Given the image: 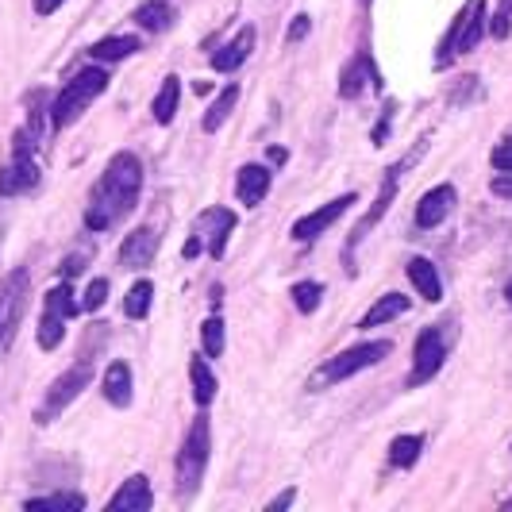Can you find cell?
<instances>
[{
	"mask_svg": "<svg viewBox=\"0 0 512 512\" xmlns=\"http://www.w3.org/2000/svg\"><path fill=\"white\" fill-rule=\"evenodd\" d=\"M405 166H409V162H401L397 170H389V178H385V185H382V193H378V201H374V208L366 212V220H362L359 228H355V235H351V243H347V258H351V251H355V243H359L362 235H366V231H370L374 224H378V220H382V212L389 208V201L397 197V174H401Z\"/></svg>",
	"mask_w": 512,
	"mask_h": 512,
	"instance_id": "obj_18",
	"label": "cell"
},
{
	"mask_svg": "<svg viewBox=\"0 0 512 512\" xmlns=\"http://www.w3.org/2000/svg\"><path fill=\"white\" fill-rule=\"evenodd\" d=\"M104 401L116 405V409H128L131 405V370L128 362H112L104 370Z\"/></svg>",
	"mask_w": 512,
	"mask_h": 512,
	"instance_id": "obj_20",
	"label": "cell"
},
{
	"mask_svg": "<svg viewBox=\"0 0 512 512\" xmlns=\"http://www.w3.org/2000/svg\"><path fill=\"white\" fill-rule=\"evenodd\" d=\"M297 501V489H285V493H278L274 501H270V509H289Z\"/></svg>",
	"mask_w": 512,
	"mask_h": 512,
	"instance_id": "obj_39",
	"label": "cell"
},
{
	"mask_svg": "<svg viewBox=\"0 0 512 512\" xmlns=\"http://www.w3.org/2000/svg\"><path fill=\"white\" fill-rule=\"evenodd\" d=\"M43 308L47 312H58V316H77L81 312V301H74V289L70 285H54L51 293H47V301H43Z\"/></svg>",
	"mask_w": 512,
	"mask_h": 512,
	"instance_id": "obj_30",
	"label": "cell"
},
{
	"mask_svg": "<svg viewBox=\"0 0 512 512\" xmlns=\"http://www.w3.org/2000/svg\"><path fill=\"white\" fill-rule=\"evenodd\" d=\"M486 31H489L486 0H466V8L459 12V20H455V27H451V35H447L443 47H439L436 66H447V58H455V54L474 51V47L482 43Z\"/></svg>",
	"mask_w": 512,
	"mask_h": 512,
	"instance_id": "obj_5",
	"label": "cell"
},
{
	"mask_svg": "<svg viewBox=\"0 0 512 512\" xmlns=\"http://www.w3.org/2000/svg\"><path fill=\"white\" fill-rule=\"evenodd\" d=\"M93 382V359H77L62 378H54L51 382V389H47V401L39 405V412H35V420L39 424H51L58 412L66 409L70 401H74L77 393L85 389V385Z\"/></svg>",
	"mask_w": 512,
	"mask_h": 512,
	"instance_id": "obj_7",
	"label": "cell"
},
{
	"mask_svg": "<svg viewBox=\"0 0 512 512\" xmlns=\"http://www.w3.org/2000/svg\"><path fill=\"white\" fill-rule=\"evenodd\" d=\"M208 447H212V432H208V416H197L193 420V428H189V436L181 443L178 451V493L181 501H189L197 486H201V478H205V466H208Z\"/></svg>",
	"mask_w": 512,
	"mask_h": 512,
	"instance_id": "obj_4",
	"label": "cell"
},
{
	"mask_svg": "<svg viewBox=\"0 0 512 512\" xmlns=\"http://www.w3.org/2000/svg\"><path fill=\"white\" fill-rule=\"evenodd\" d=\"M235 212L231 208H205L201 216H197V231H205L201 239H205L208 255L212 258H224V251H228V239L235 235Z\"/></svg>",
	"mask_w": 512,
	"mask_h": 512,
	"instance_id": "obj_11",
	"label": "cell"
},
{
	"mask_svg": "<svg viewBox=\"0 0 512 512\" xmlns=\"http://www.w3.org/2000/svg\"><path fill=\"white\" fill-rule=\"evenodd\" d=\"M27 297H31V274L20 266L0 282V351L12 347L16 328H20V320L27 312Z\"/></svg>",
	"mask_w": 512,
	"mask_h": 512,
	"instance_id": "obj_6",
	"label": "cell"
},
{
	"mask_svg": "<svg viewBox=\"0 0 512 512\" xmlns=\"http://www.w3.org/2000/svg\"><path fill=\"white\" fill-rule=\"evenodd\" d=\"M235 193H239L243 205H251V208H255L258 201H266V193H270V166H258V162L239 166V174H235Z\"/></svg>",
	"mask_w": 512,
	"mask_h": 512,
	"instance_id": "obj_17",
	"label": "cell"
},
{
	"mask_svg": "<svg viewBox=\"0 0 512 512\" xmlns=\"http://www.w3.org/2000/svg\"><path fill=\"white\" fill-rule=\"evenodd\" d=\"M235 101H239V85H228L216 101H212V108L205 112V120H201V128L212 135V131H220L224 124H228V116L235 112Z\"/></svg>",
	"mask_w": 512,
	"mask_h": 512,
	"instance_id": "obj_26",
	"label": "cell"
},
{
	"mask_svg": "<svg viewBox=\"0 0 512 512\" xmlns=\"http://www.w3.org/2000/svg\"><path fill=\"white\" fill-rule=\"evenodd\" d=\"M389 355H393V343H389V339H374V343L347 347V351H339L335 359H328L312 378H308V389H312V393H324V389H332V385L347 382L351 374L378 366V362L389 359Z\"/></svg>",
	"mask_w": 512,
	"mask_h": 512,
	"instance_id": "obj_2",
	"label": "cell"
},
{
	"mask_svg": "<svg viewBox=\"0 0 512 512\" xmlns=\"http://www.w3.org/2000/svg\"><path fill=\"white\" fill-rule=\"evenodd\" d=\"M135 24L143 27V31H151V35H158V31H166V27L174 24V8L166 0H147V4L135 8Z\"/></svg>",
	"mask_w": 512,
	"mask_h": 512,
	"instance_id": "obj_23",
	"label": "cell"
},
{
	"mask_svg": "<svg viewBox=\"0 0 512 512\" xmlns=\"http://www.w3.org/2000/svg\"><path fill=\"white\" fill-rule=\"evenodd\" d=\"M201 343H205L208 359H220L224 355V320L220 316H208L201 324Z\"/></svg>",
	"mask_w": 512,
	"mask_h": 512,
	"instance_id": "obj_31",
	"label": "cell"
},
{
	"mask_svg": "<svg viewBox=\"0 0 512 512\" xmlns=\"http://www.w3.org/2000/svg\"><path fill=\"white\" fill-rule=\"evenodd\" d=\"M189 382H193V401L208 409L212 401H216V374L208 370L205 359H193L189 362Z\"/></svg>",
	"mask_w": 512,
	"mask_h": 512,
	"instance_id": "obj_24",
	"label": "cell"
},
{
	"mask_svg": "<svg viewBox=\"0 0 512 512\" xmlns=\"http://www.w3.org/2000/svg\"><path fill=\"white\" fill-rule=\"evenodd\" d=\"M493 193L512 201V174H497V178H493Z\"/></svg>",
	"mask_w": 512,
	"mask_h": 512,
	"instance_id": "obj_37",
	"label": "cell"
},
{
	"mask_svg": "<svg viewBox=\"0 0 512 512\" xmlns=\"http://www.w3.org/2000/svg\"><path fill=\"white\" fill-rule=\"evenodd\" d=\"M27 509L35 512V509H70V512H77V509H85V497L81 493H51V497H31L27 501Z\"/></svg>",
	"mask_w": 512,
	"mask_h": 512,
	"instance_id": "obj_32",
	"label": "cell"
},
{
	"mask_svg": "<svg viewBox=\"0 0 512 512\" xmlns=\"http://www.w3.org/2000/svg\"><path fill=\"white\" fill-rule=\"evenodd\" d=\"M154 255H158V231L154 228H135L124 239V247H120V266L124 270H143V266H151Z\"/></svg>",
	"mask_w": 512,
	"mask_h": 512,
	"instance_id": "obj_13",
	"label": "cell"
},
{
	"mask_svg": "<svg viewBox=\"0 0 512 512\" xmlns=\"http://www.w3.org/2000/svg\"><path fill=\"white\" fill-rule=\"evenodd\" d=\"M139 189H143V162L131 151L112 154V162L104 166L101 181L89 197V208H85L89 231H108L112 224H120L139 201Z\"/></svg>",
	"mask_w": 512,
	"mask_h": 512,
	"instance_id": "obj_1",
	"label": "cell"
},
{
	"mask_svg": "<svg viewBox=\"0 0 512 512\" xmlns=\"http://www.w3.org/2000/svg\"><path fill=\"white\" fill-rule=\"evenodd\" d=\"M493 166H497L501 174H512V135H509V139H501V143L493 147Z\"/></svg>",
	"mask_w": 512,
	"mask_h": 512,
	"instance_id": "obj_36",
	"label": "cell"
},
{
	"mask_svg": "<svg viewBox=\"0 0 512 512\" xmlns=\"http://www.w3.org/2000/svg\"><path fill=\"white\" fill-rule=\"evenodd\" d=\"M409 282L416 285V293H420L428 305L443 301V282H439L436 266H432L428 258H409Z\"/></svg>",
	"mask_w": 512,
	"mask_h": 512,
	"instance_id": "obj_19",
	"label": "cell"
},
{
	"mask_svg": "<svg viewBox=\"0 0 512 512\" xmlns=\"http://www.w3.org/2000/svg\"><path fill=\"white\" fill-rule=\"evenodd\" d=\"M104 89H108V70H101V66H89V70H81V74L58 93V101H54V128H70L77 116L89 108V104L101 97Z\"/></svg>",
	"mask_w": 512,
	"mask_h": 512,
	"instance_id": "obj_3",
	"label": "cell"
},
{
	"mask_svg": "<svg viewBox=\"0 0 512 512\" xmlns=\"http://www.w3.org/2000/svg\"><path fill=\"white\" fill-rule=\"evenodd\" d=\"M505 301H509V305H512V282L505 285Z\"/></svg>",
	"mask_w": 512,
	"mask_h": 512,
	"instance_id": "obj_42",
	"label": "cell"
},
{
	"mask_svg": "<svg viewBox=\"0 0 512 512\" xmlns=\"http://www.w3.org/2000/svg\"><path fill=\"white\" fill-rule=\"evenodd\" d=\"M405 312H409V297H401V293H385V297H378V305L362 316V328H382V324L397 320V316H405Z\"/></svg>",
	"mask_w": 512,
	"mask_h": 512,
	"instance_id": "obj_21",
	"label": "cell"
},
{
	"mask_svg": "<svg viewBox=\"0 0 512 512\" xmlns=\"http://www.w3.org/2000/svg\"><path fill=\"white\" fill-rule=\"evenodd\" d=\"M366 81H370L374 89H382V74L374 70L370 54H359V58H351V62H347V70H343V77H339V97H343V101H355V97H362Z\"/></svg>",
	"mask_w": 512,
	"mask_h": 512,
	"instance_id": "obj_15",
	"label": "cell"
},
{
	"mask_svg": "<svg viewBox=\"0 0 512 512\" xmlns=\"http://www.w3.org/2000/svg\"><path fill=\"white\" fill-rule=\"evenodd\" d=\"M351 205H355V193H343V197L328 201L324 208H316V212L301 216V220L293 224V239H297V243H312V239H320V235L332 228L335 220H339Z\"/></svg>",
	"mask_w": 512,
	"mask_h": 512,
	"instance_id": "obj_10",
	"label": "cell"
},
{
	"mask_svg": "<svg viewBox=\"0 0 512 512\" xmlns=\"http://www.w3.org/2000/svg\"><path fill=\"white\" fill-rule=\"evenodd\" d=\"M420 455H424V436H397L389 443V466H397V470L416 466Z\"/></svg>",
	"mask_w": 512,
	"mask_h": 512,
	"instance_id": "obj_27",
	"label": "cell"
},
{
	"mask_svg": "<svg viewBox=\"0 0 512 512\" xmlns=\"http://www.w3.org/2000/svg\"><path fill=\"white\" fill-rule=\"evenodd\" d=\"M320 297H324V285L320 282L293 285V305L301 308V312H316V308H320Z\"/></svg>",
	"mask_w": 512,
	"mask_h": 512,
	"instance_id": "obj_33",
	"label": "cell"
},
{
	"mask_svg": "<svg viewBox=\"0 0 512 512\" xmlns=\"http://www.w3.org/2000/svg\"><path fill=\"white\" fill-rule=\"evenodd\" d=\"M178 101H181V81L174 74L162 81V89H158V97H154L151 112L158 124H174V112H178Z\"/></svg>",
	"mask_w": 512,
	"mask_h": 512,
	"instance_id": "obj_25",
	"label": "cell"
},
{
	"mask_svg": "<svg viewBox=\"0 0 512 512\" xmlns=\"http://www.w3.org/2000/svg\"><path fill=\"white\" fill-rule=\"evenodd\" d=\"M359 4H370V0H359Z\"/></svg>",
	"mask_w": 512,
	"mask_h": 512,
	"instance_id": "obj_43",
	"label": "cell"
},
{
	"mask_svg": "<svg viewBox=\"0 0 512 512\" xmlns=\"http://www.w3.org/2000/svg\"><path fill=\"white\" fill-rule=\"evenodd\" d=\"M104 301H108V278H93V282H89V289H85V301H81V308L97 312Z\"/></svg>",
	"mask_w": 512,
	"mask_h": 512,
	"instance_id": "obj_35",
	"label": "cell"
},
{
	"mask_svg": "<svg viewBox=\"0 0 512 512\" xmlns=\"http://www.w3.org/2000/svg\"><path fill=\"white\" fill-rule=\"evenodd\" d=\"M389 124H393V112H385V116H382V124L374 128V143H382V139H385V131H389Z\"/></svg>",
	"mask_w": 512,
	"mask_h": 512,
	"instance_id": "obj_41",
	"label": "cell"
},
{
	"mask_svg": "<svg viewBox=\"0 0 512 512\" xmlns=\"http://www.w3.org/2000/svg\"><path fill=\"white\" fill-rule=\"evenodd\" d=\"M443 359H447V335H443V328H424V332L416 335V343H412L409 385L432 382L443 370Z\"/></svg>",
	"mask_w": 512,
	"mask_h": 512,
	"instance_id": "obj_8",
	"label": "cell"
},
{
	"mask_svg": "<svg viewBox=\"0 0 512 512\" xmlns=\"http://www.w3.org/2000/svg\"><path fill=\"white\" fill-rule=\"evenodd\" d=\"M308 35V16H297L293 24H289V43H301Z\"/></svg>",
	"mask_w": 512,
	"mask_h": 512,
	"instance_id": "obj_38",
	"label": "cell"
},
{
	"mask_svg": "<svg viewBox=\"0 0 512 512\" xmlns=\"http://www.w3.org/2000/svg\"><path fill=\"white\" fill-rule=\"evenodd\" d=\"M35 181H39V166L31 158V143H27V135H16V158L0 174V193L4 197H16V193H27Z\"/></svg>",
	"mask_w": 512,
	"mask_h": 512,
	"instance_id": "obj_9",
	"label": "cell"
},
{
	"mask_svg": "<svg viewBox=\"0 0 512 512\" xmlns=\"http://www.w3.org/2000/svg\"><path fill=\"white\" fill-rule=\"evenodd\" d=\"M509 31H512V0H501L497 12H493V20H489V35L493 39H509Z\"/></svg>",
	"mask_w": 512,
	"mask_h": 512,
	"instance_id": "obj_34",
	"label": "cell"
},
{
	"mask_svg": "<svg viewBox=\"0 0 512 512\" xmlns=\"http://www.w3.org/2000/svg\"><path fill=\"white\" fill-rule=\"evenodd\" d=\"M135 51H139V39H135V35H108V39L89 47V54H93L97 62H124V58H131Z\"/></svg>",
	"mask_w": 512,
	"mask_h": 512,
	"instance_id": "obj_22",
	"label": "cell"
},
{
	"mask_svg": "<svg viewBox=\"0 0 512 512\" xmlns=\"http://www.w3.org/2000/svg\"><path fill=\"white\" fill-rule=\"evenodd\" d=\"M151 505H154L151 478H147V474H131L128 482L112 493L108 512H147Z\"/></svg>",
	"mask_w": 512,
	"mask_h": 512,
	"instance_id": "obj_14",
	"label": "cell"
},
{
	"mask_svg": "<svg viewBox=\"0 0 512 512\" xmlns=\"http://www.w3.org/2000/svg\"><path fill=\"white\" fill-rule=\"evenodd\" d=\"M62 4H66V0H35V12H39V16H51Z\"/></svg>",
	"mask_w": 512,
	"mask_h": 512,
	"instance_id": "obj_40",
	"label": "cell"
},
{
	"mask_svg": "<svg viewBox=\"0 0 512 512\" xmlns=\"http://www.w3.org/2000/svg\"><path fill=\"white\" fill-rule=\"evenodd\" d=\"M455 201H459L455 185H436V189H428V193L420 197V205H416V228H424V231L439 228V224L451 216Z\"/></svg>",
	"mask_w": 512,
	"mask_h": 512,
	"instance_id": "obj_12",
	"label": "cell"
},
{
	"mask_svg": "<svg viewBox=\"0 0 512 512\" xmlns=\"http://www.w3.org/2000/svg\"><path fill=\"white\" fill-rule=\"evenodd\" d=\"M151 297H154V285L143 278V282H135L128 289V297H124V312H128L131 320H143L147 312H151Z\"/></svg>",
	"mask_w": 512,
	"mask_h": 512,
	"instance_id": "obj_28",
	"label": "cell"
},
{
	"mask_svg": "<svg viewBox=\"0 0 512 512\" xmlns=\"http://www.w3.org/2000/svg\"><path fill=\"white\" fill-rule=\"evenodd\" d=\"M62 335H66V316L43 308V320H39V347H43V351H54V347L62 343Z\"/></svg>",
	"mask_w": 512,
	"mask_h": 512,
	"instance_id": "obj_29",
	"label": "cell"
},
{
	"mask_svg": "<svg viewBox=\"0 0 512 512\" xmlns=\"http://www.w3.org/2000/svg\"><path fill=\"white\" fill-rule=\"evenodd\" d=\"M251 51H255V27H239V35L212 54V70L216 74H235L251 58Z\"/></svg>",
	"mask_w": 512,
	"mask_h": 512,
	"instance_id": "obj_16",
	"label": "cell"
}]
</instances>
